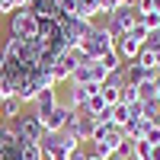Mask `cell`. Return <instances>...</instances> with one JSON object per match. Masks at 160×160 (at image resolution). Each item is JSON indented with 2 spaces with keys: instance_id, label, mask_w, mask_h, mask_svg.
<instances>
[{
  "instance_id": "cell-1",
  "label": "cell",
  "mask_w": 160,
  "mask_h": 160,
  "mask_svg": "<svg viewBox=\"0 0 160 160\" xmlns=\"http://www.w3.org/2000/svg\"><path fill=\"white\" fill-rule=\"evenodd\" d=\"M77 48H80V55H83V58L99 61L106 51H112V48H115V38H112V32L106 29V26H93V32H90Z\"/></svg>"
},
{
  "instance_id": "cell-2",
  "label": "cell",
  "mask_w": 160,
  "mask_h": 160,
  "mask_svg": "<svg viewBox=\"0 0 160 160\" xmlns=\"http://www.w3.org/2000/svg\"><path fill=\"white\" fill-rule=\"evenodd\" d=\"M10 131H13V138H16V144H38L45 135V128H42V118H38L35 112L32 115H19V118H13V122H7Z\"/></svg>"
},
{
  "instance_id": "cell-3",
  "label": "cell",
  "mask_w": 160,
  "mask_h": 160,
  "mask_svg": "<svg viewBox=\"0 0 160 160\" xmlns=\"http://www.w3.org/2000/svg\"><path fill=\"white\" fill-rule=\"evenodd\" d=\"M38 35V19L29 7H19L10 13V38H35Z\"/></svg>"
},
{
  "instance_id": "cell-4",
  "label": "cell",
  "mask_w": 160,
  "mask_h": 160,
  "mask_svg": "<svg viewBox=\"0 0 160 160\" xmlns=\"http://www.w3.org/2000/svg\"><path fill=\"white\" fill-rule=\"evenodd\" d=\"M83 61V55H80V48H64L58 61H55V68H51V77H55V83H71V77H74V68Z\"/></svg>"
},
{
  "instance_id": "cell-5",
  "label": "cell",
  "mask_w": 160,
  "mask_h": 160,
  "mask_svg": "<svg viewBox=\"0 0 160 160\" xmlns=\"http://www.w3.org/2000/svg\"><path fill=\"white\" fill-rule=\"evenodd\" d=\"M61 26H64V45H68V48H77V45L93 32V26H96V22L77 19V16H64V13H61Z\"/></svg>"
},
{
  "instance_id": "cell-6",
  "label": "cell",
  "mask_w": 160,
  "mask_h": 160,
  "mask_svg": "<svg viewBox=\"0 0 160 160\" xmlns=\"http://www.w3.org/2000/svg\"><path fill=\"white\" fill-rule=\"evenodd\" d=\"M135 22H138V10H135V7H118L112 16H106V22H102V26L112 32V38H118V35H125Z\"/></svg>"
},
{
  "instance_id": "cell-7",
  "label": "cell",
  "mask_w": 160,
  "mask_h": 160,
  "mask_svg": "<svg viewBox=\"0 0 160 160\" xmlns=\"http://www.w3.org/2000/svg\"><path fill=\"white\" fill-rule=\"evenodd\" d=\"M99 90H102L99 83H83V87H80V83H71V93H68V99H64V102H68L74 112H80V109L87 106V99L93 96V93H99Z\"/></svg>"
},
{
  "instance_id": "cell-8",
  "label": "cell",
  "mask_w": 160,
  "mask_h": 160,
  "mask_svg": "<svg viewBox=\"0 0 160 160\" xmlns=\"http://www.w3.org/2000/svg\"><path fill=\"white\" fill-rule=\"evenodd\" d=\"M61 106V99H58V87H48V90H42L35 96V115L38 118H45V115H51Z\"/></svg>"
},
{
  "instance_id": "cell-9",
  "label": "cell",
  "mask_w": 160,
  "mask_h": 160,
  "mask_svg": "<svg viewBox=\"0 0 160 160\" xmlns=\"http://www.w3.org/2000/svg\"><path fill=\"white\" fill-rule=\"evenodd\" d=\"M71 112H74L71 106H68V102H61L51 115H45V118H42V128H45V131H64V125H68Z\"/></svg>"
},
{
  "instance_id": "cell-10",
  "label": "cell",
  "mask_w": 160,
  "mask_h": 160,
  "mask_svg": "<svg viewBox=\"0 0 160 160\" xmlns=\"http://www.w3.org/2000/svg\"><path fill=\"white\" fill-rule=\"evenodd\" d=\"M115 51H118L122 61H135L138 51H141V42H135V38H128V35H118L115 38Z\"/></svg>"
},
{
  "instance_id": "cell-11",
  "label": "cell",
  "mask_w": 160,
  "mask_h": 160,
  "mask_svg": "<svg viewBox=\"0 0 160 160\" xmlns=\"http://www.w3.org/2000/svg\"><path fill=\"white\" fill-rule=\"evenodd\" d=\"M93 131H96V118L87 112H77V141H93Z\"/></svg>"
},
{
  "instance_id": "cell-12",
  "label": "cell",
  "mask_w": 160,
  "mask_h": 160,
  "mask_svg": "<svg viewBox=\"0 0 160 160\" xmlns=\"http://www.w3.org/2000/svg\"><path fill=\"white\" fill-rule=\"evenodd\" d=\"M22 99L19 96H7V99H0V112H3V118L7 122H13V118H19L22 115Z\"/></svg>"
},
{
  "instance_id": "cell-13",
  "label": "cell",
  "mask_w": 160,
  "mask_h": 160,
  "mask_svg": "<svg viewBox=\"0 0 160 160\" xmlns=\"http://www.w3.org/2000/svg\"><path fill=\"white\" fill-rule=\"evenodd\" d=\"M148 125H151L148 118H131V122L122 128V131H125V141H141L144 131H148Z\"/></svg>"
},
{
  "instance_id": "cell-14",
  "label": "cell",
  "mask_w": 160,
  "mask_h": 160,
  "mask_svg": "<svg viewBox=\"0 0 160 160\" xmlns=\"http://www.w3.org/2000/svg\"><path fill=\"white\" fill-rule=\"evenodd\" d=\"M29 10L35 13V19H48V16H58V7H55V0H32Z\"/></svg>"
},
{
  "instance_id": "cell-15",
  "label": "cell",
  "mask_w": 160,
  "mask_h": 160,
  "mask_svg": "<svg viewBox=\"0 0 160 160\" xmlns=\"http://www.w3.org/2000/svg\"><path fill=\"white\" fill-rule=\"evenodd\" d=\"M128 122H131V109H128L125 102H115V106H112V125H118V128H125Z\"/></svg>"
},
{
  "instance_id": "cell-16",
  "label": "cell",
  "mask_w": 160,
  "mask_h": 160,
  "mask_svg": "<svg viewBox=\"0 0 160 160\" xmlns=\"http://www.w3.org/2000/svg\"><path fill=\"white\" fill-rule=\"evenodd\" d=\"M135 61L141 64L144 71H157V64H160V61H157V55H154L148 45H141V51H138V58H135Z\"/></svg>"
},
{
  "instance_id": "cell-17",
  "label": "cell",
  "mask_w": 160,
  "mask_h": 160,
  "mask_svg": "<svg viewBox=\"0 0 160 160\" xmlns=\"http://www.w3.org/2000/svg\"><path fill=\"white\" fill-rule=\"evenodd\" d=\"M87 61H90V58H87ZM106 80H109V71L102 68V61H90V83H99V87H102Z\"/></svg>"
},
{
  "instance_id": "cell-18",
  "label": "cell",
  "mask_w": 160,
  "mask_h": 160,
  "mask_svg": "<svg viewBox=\"0 0 160 160\" xmlns=\"http://www.w3.org/2000/svg\"><path fill=\"white\" fill-rule=\"evenodd\" d=\"M19 160H45L42 144H19Z\"/></svg>"
},
{
  "instance_id": "cell-19",
  "label": "cell",
  "mask_w": 160,
  "mask_h": 160,
  "mask_svg": "<svg viewBox=\"0 0 160 160\" xmlns=\"http://www.w3.org/2000/svg\"><path fill=\"white\" fill-rule=\"evenodd\" d=\"M99 96H102L106 106H115V102H122V87H109V83H102Z\"/></svg>"
},
{
  "instance_id": "cell-20",
  "label": "cell",
  "mask_w": 160,
  "mask_h": 160,
  "mask_svg": "<svg viewBox=\"0 0 160 160\" xmlns=\"http://www.w3.org/2000/svg\"><path fill=\"white\" fill-rule=\"evenodd\" d=\"M157 115H160V102L157 99H141V118L157 122Z\"/></svg>"
},
{
  "instance_id": "cell-21",
  "label": "cell",
  "mask_w": 160,
  "mask_h": 160,
  "mask_svg": "<svg viewBox=\"0 0 160 160\" xmlns=\"http://www.w3.org/2000/svg\"><path fill=\"white\" fill-rule=\"evenodd\" d=\"M99 61H102V68L109 71V74H112V71H122V64H125L122 58H118V51H115V48H112V51H106Z\"/></svg>"
},
{
  "instance_id": "cell-22",
  "label": "cell",
  "mask_w": 160,
  "mask_h": 160,
  "mask_svg": "<svg viewBox=\"0 0 160 160\" xmlns=\"http://www.w3.org/2000/svg\"><path fill=\"white\" fill-rule=\"evenodd\" d=\"M71 83H80V87H83V83H90V61H87V58H83V61H80L77 68H74Z\"/></svg>"
},
{
  "instance_id": "cell-23",
  "label": "cell",
  "mask_w": 160,
  "mask_h": 160,
  "mask_svg": "<svg viewBox=\"0 0 160 160\" xmlns=\"http://www.w3.org/2000/svg\"><path fill=\"white\" fill-rule=\"evenodd\" d=\"M125 35H128V38H135V42H141V45H144V42H148V35H151V29H148V26H144V22L138 19V22L131 26V29H128Z\"/></svg>"
},
{
  "instance_id": "cell-24",
  "label": "cell",
  "mask_w": 160,
  "mask_h": 160,
  "mask_svg": "<svg viewBox=\"0 0 160 160\" xmlns=\"http://www.w3.org/2000/svg\"><path fill=\"white\" fill-rule=\"evenodd\" d=\"M122 102H125V106H135V102H141V93H138V87L125 83V87H122Z\"/></svg>"
},
{
  "instance_id": "cell-25",
  "label": "cell",
  "mask_w": 160,
  "mask_h": 160,
  "mask_svg": "<svg viewBox=\"0 0 160 160\" xmlns=\"http://www.w3.org/2000/svg\"><path fill=\"white\" fill-rule=\"evenodd\" d=\"M131 160H151V144L148 141H135V154Z\"/></svg>"
},
{
  "instance_id": "cell-26",
  "label": "cell",
  "mask_w": 160,
  "mask_h": 160,
  "mask_svg": "<svg viewBox=\"0 0 160 160\" xmlns=\"http://www.w3.org/2000/svg\"><path fill=\"white\" fill-rule=\"evenodd\" d=\"M144 45H148L154 55H157V61H160V29H154V32L148 35V42H144Z\"/></svg>"
},
{
  "instance_id": "cell-27",
  "label": "cell",
  "mask_w": 160,
  "mask_h": 160,
  "mask_svg": "<svg viewBox=\"0 0 160 160\" xmlns=\"http://www.w3.org/2000/svg\"><path fill=\"white\" fill-rule=\"evenodd\" d=\"M144 26H148V29L154 32V29H160V13H144V16H138Z\"/></svg>"
},
{
  "instance_id": "cell-28",
  "label": "cell",
  "mask_w": 160,
  "mask_h": 160,
  "mask_svg": "<svg viewBox=\"0 0 160 160\" xmlns=\"http://www.w3.org/2000/svg\"><path fill=\"white\" fill-rule=\"evenodd\" d=\"M106 83H109V87H125V71H112Z\"/></svg>"
},
{
  "instance_id": "cell-29",
  "label": "cell",
  "mask_w": 160,
  "mask_h": 160,
  "mask_svg": "<svg viewBox=\"0 0 160 160\" xmlns=\"http://www.w3.org/2000/svg\"><path fill=\"white\" fill-rule=\"evenodd\" d=\"M135 10H138V16H144V13H154V0H138Z\"/></svg>"
},
{
  "instance_id": "cell-30",
  "label": "cell",
  "mask_w": 160,
  "mask_h": 160,
  "mask_svg": "<svg viewBox=\"0 0 160 160\" xmlns=\"http://www.w3.org/2000/svg\"><path fill=\"white\" fill-rule=\"evenodd\" d=\"M87 157H90V154L83 151V144H77V148H74V151L68 154V160H87Z\"/></svg>"
},
{
  "instance_id": "cell-31",
  "label": "cell",
  "mask_w": 160,
  "mask_h": 160,
  "mask_svg": "<svg viewBox=\"0 0 160 160\" xmlns=\"http://www.w3.org/2000/svg\"><path fill=\"white\" fill-rule=\"evenodd\" d=\"M151 160H160V144H151Z\"/></svg>"
},
{
  "instance_id": "cell-32",
  "label": "cell",
  "mask_w": 160,
  "mask_h": 160,
  "mask_svg": "<svg viewBox=\"0 0 160 160\" xmlns=\"http://www.w3.org/2000/svg\"><path fill=\"white\" fill-rule=\"evenodd\" d=\"M138 3V0H122V7H135Z\"/></svg>"
},
{
  "instance_id": "cell-33",
  "label": "cell",
  "mask_w": 160,
  "mask_h": 160,
  "mask_svg": "<svg viewBox=\"0 0 160 160\" xmlns=\"http://www.w3.org/2000/svg\"><path fill=\"white\" fill-rule=\"evenodd\" d=\"M0 71H3V45H0Z\"/></svg>"
},
{
  "instance_id": "cell-34",
  "label": "cell",
  "mask_w": 160,
  "mask_h": 160,
  "mask_svg": "<svg viewBox=\"0 0 160 160\" xmlns=\"http://www.w3.org/2000/svg\"><path fill=\"white\" fill-rule=\"evenodd\" d=\"M154 13H160V0H154Z\"/></svg>"
},
{
  "instance_id": "cell-35",
  "label": "cell",
  "mask_w": 160,
  "mask_h": 160,
  "mask_svg": "<svg viewBox=\"0 0 160 160\" xmlns=\"http://www.w3.org/2000/svg\"><path fill=\"white\" fill-rule=\"evenodd\" d=\"M157 102H160V83H157Z\"/></svg>"
},
{
  "instance_id": "cell-36",
  "label": "cell",
  "mask_w": 160,
  "mask_h": 160,
  "mask_svg": "<svg viewBox=\"0 0 160 160\" xmlns=\"http://www.w3.org/2000/svg\"><path fill=\"white\" fill-rule=\"evenodd\" d=\"M87 160H99V157H93V154H90V157H87Z\"/></svg>"
},
{
  "instance_id": "cell-37",
  "label": "cell",
  "mask_w": 160,
  "mask_h": 160,
  "mask_svg": "<svg viewBox=\"0 0 160 160\" xmlns=\"http://www.w3.org/2000/svg\"><path fill=\"white\" fill-rule=\"evenodd\" d=\"M0 125H3V112H0Z\"/></svg>"
},
{
  "instance_id": "cell-38",
  "label": "cell",
  "mask_w": 160,
  "mask_h": 160,
  "mask_svg": "<svg viewBox=\"0 0 160 160\" xmlns=\"http://www.w3.org/2000/svg\"><path fill=\"white\" fill-rule=\"evenodd\" d=\"M157 125H160V115H157Z\"/></svg>"
},
{
  "instance_id": "cell-39",
  "label": "cell",
  "mask_w": 160,
  "mask_h": 160,
  "mask_svg": "<svg viewBox=\"0 0 160 160\" xmlns=\"http://www.w3.org/2000/svg\"><path fill=\"white\" fill-rule=\"evenodd\" d=\"M157 74H160V64H157Z\"/></svg>"
},
{
  "instance_id": "cell-40",
  "label": "cell",
  "mask_w": 160,
  "mask_h": 160,
  "mask_svg": "<svg viewBox=\"0 0 160 160\" xmlns=\"http://www.w3.org/2000/svg\"><path fill=\"white\" fill-rule=\"evenodd\" d=\"M112 160H122V157H112Z\"/></svg>"
}]
</instances>
